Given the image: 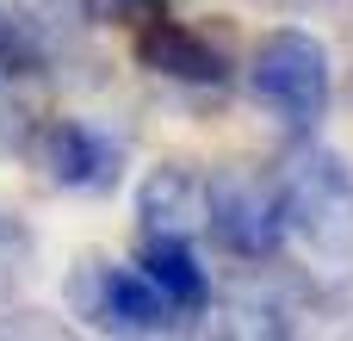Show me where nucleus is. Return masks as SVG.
<instances>
[{"label": "nucleus", "mask_w": 353, "mask_h": 341, "mask_svg": "<svg viewBox=\"0 0 353 341\" xmlns=\"http://www.w3.org/2000/svg\"><path fill=\"white\" fill-rule=\"evenodd\" d=\"M68 304L81 323H93L105 335H168L186 323L137 267H112V261H81L68 280Z\"/></svg>", "instance_id": "4"}, {"label": "nucleus", "mask_w": 353, "mask_h": 341, "mask_svg": "<svg viewBox=\"0 0 353 341\" xmlns=\"http://www.w3.org/2000/svg\"><path fill=\"white\" fill-rule=\"evenodd\" d=\"M205 230L236 261H273L279 255V193L261 168H217L205 180Z\"/></svg>", "instance_id": "3"}, {"label": "nucleus", "mask_w": 353, "mask_h": 341, "mask_svg": "<svg viewBox=\"0 0 353 341\" xmlns=\"http://www.w3.org/2000/svg\"><path fill=\"white\" fill-rule=\"evenodd\" d=\"M50 68V43L43 31L19 12V6H0V87H25Z\"/></svg>", "instance_id": "9"}, {"label": "nucleus", "mask_w": 353, "mask_h": 341, "mask_svg": "<svg viewBox=\"0 0 353 341\" xmlns=\"http://www.w3.org/2000/svg\"><path fill=\"white\" fill-rule=\"evenodd\" d=\"M137 230L174 242L205 236V174L186 162H155L137 186Z\"/></svg>", "instance_id": "7"}, {"label": "nucleus", "mask_w": 353, "mask_h": 341, "mask_svg": "<svg viewBox=\"0 0 353 341\" xmlns=\"http://www.w3.org/2000/svg\"><path fill=\"white\" fill-rule=\"evenodd\" d=\"M25 143H31V124H25L12 87H0V155H6V149H25Z\"/></svg>", "instance_id": "12"}, {"label": "nucleus", "mask_w": 353, "mask_h": 341, "mask_svg": "<svg viewBox=\"0 0 353 341\" xmlns=\"http://www.w3.org/2000/svg\"><path fill=\"white\" fill-rule=\"evenodd\" d=\"M273 6H310V0H273Z\"/></svg>", "instance_id": "13"}, {"label": "nucleus", "mask_w": 353, "mask_h": 341, "mask_svg": "<svg viewBox=\"0 0 353 341\" xmlns=\"http://www.w3.org/2000/svg\"><path fill=\"white\" fill-rule=\"evenodd\" d=\"M137 273H143L180 317H205V311H211V273H205V261H199L192 242L143 236V249H137Z\"/></svg>", "instance_id": "8"}, {"label": "nucleus", "mask_w": 353, "mask_h": 341, "mask_svg": "<svg viewBox=\"0 0 353 341\" xmlns=\"http://www.w3.org/2000/svg\"><path fill=\"white\" fill-rule=\"evenodd\" d=\"M137 62L155 75V81H174V87H199V93H217L230 87V56L217 37H205L199 25L186 19H143L137 25Z\"/></svg>", "instance_id": "5"}, {"label": "nucleus", "mask_w": 353, "mask_h": 341, "mask_svg": "<svg viewBox=\"0 0 353 341\" xmlns=\"http://www.w3.org/2000/svg\"><path fill=\"white\" fill-rule=\"evenodd\" d=\"M37 162H43L50 186H62V193H112L124 174L118 137H105L87 118H50L37 130Z\"/></svg>", "instance_id": "6"}, {"label": "nucleus", "mask_w": 353, "mask_h": 341, "mask_svg": "<svg viewBox=\"0 0 353 341\" xmlns=\"http://www.w3.org/2000/svg\"><path fill=\"white\" fill-rule=\"evenodd\" d=\"M248 93L267 118H279L292 137H310L335 106V62L329 43L304 25H279L248 56Z\"/></svg>", "instance_id": "2"}, {"label": "nucleus", "mask_w": 353, "mask_h": 341, "mask_svg": "<svg viewBox=\"0 0 353 341\" xmlns=\"http://www.w3.org/2000/svg\"><path fill=\"white\" fill-rule=\"evenodd\" d=\"M81 12L93 25H143V19L168 12V0H81Z\"/></svg>", "instance_id": "11"}, {"label": "nucleus", "mask_w": 353, "mask_h": 341, "mask_svg": "<svg viewBox=\"0 0 353 341\" xmlns=\"http://www.w3.org/2000/svg\"><path fill=\"white\" fill-rule=\"evenodd\" d=\"M279 193V249H292L316 273H347L353 267V168L323 149L304 143L273 168Z\"/></svg>", "instance_id": "1"}, {"label": "nucleus", "mask_w": 353, "mask_h": 341, "mask_svg": "<svg viewBox=\"0 0 353 341\" xmlns=\"http://www.w3.org/2000/svg\"><path fill=\"white\" fill-rule=\"evenodd\" d=\"M37 280V230L0 205V298H19Z\"/></svg>", "instance_id": "10"}]
</instances>
